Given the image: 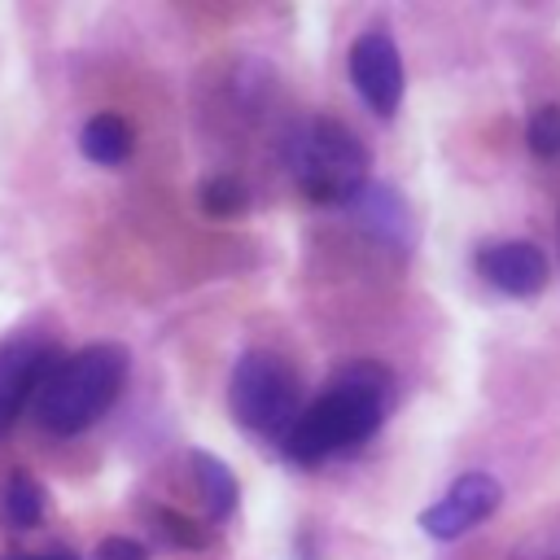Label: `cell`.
<instances>
[{
  "mask_svg": "<svg viewBox=\"0 0 560 560\" xmlns=\"http://www.w3.org/2000/svg\"><path fill=\"white\" fill-rule=\"evenodd\" d=\"M92 560H149V547H144V542H136V538L114 534V538H101V542H96Z\"/></svg>",
  "mask_w": 560,
  "mask_h": 560,
  "instance_id": "cell-17",
  "label": "cell"
},
{
  "mask_svg": "<svg viewBox=\"0 0 560 560\" xmlns=\"http://www.w3.org/2000/svg\"><path fill=\"white\" fill-rule=\"evenodd\" d=\"M197 201L210 219H232V214H245L249 210V192L236 175H206L201 188H197Z\"/></svg>",
  "mask_w": 560,
  "mask_h": 560,
  "instance_id": "cell-13",
  "label": "cell"
},
{
  "mask_svg": "<svg viewBox=\"0 0 560 560\" xmlns=\"http://www.w3.org/2000/svg\"><path fill=\"white\" fill-rule=\"evenodd\" d=\"M48 512V494L44 486L26 472V468H13L4 477V490H0V516L9 529H35Z\"/></svg>",
  "mask_w": 560,
  "mask_h": 560,
  "instance_id": "cell-12",
  "label": "cell"
},
{
  "mask_svg": "<svg viewBox=\"0 0 560 560\" xmlns=\"http://www.w3.org/2000/svg\"><path fill=\"white\" fill-rule=\"evenodd\" d=\"M284 158L302 197L315 206H346L372 175L368 144L337 118H306L289 136Z\"/></svg>",
  "mask_w": 560,
  "mask_h": 560,
  "instance_id": "cell-3",
  "label": "cell"
},
{
  "mask_svg": "<svg viewBox=\"0 0 560 560\" xmlns=\"http://www.w3.org/2000/svg\"><path fill=\"white\" fill-rule=\"evenodd\" d=\"M346 210L354 214V223H359L372 241H381V245H389V249H398V254L411 249V241H416V219H411V206L402 201L398 188L368 179V184L346 201Z\"/></svg>",
  "mask_w": 560,
  "mask_h": 560,
  "instance_id": "cell-9",
  "label": "cell"
},
{
  "mask_svg": "<svg viewBox=\"0 0 560 560\" xmlns=\"http://www.w3.org/2000/svg\"><path fill=\"white\" fill-rule=\"evenodd\" d=\"M503 503V486L490 472H464L451 481V490L420 512V529L438 542H455L468 529H477L486 516H494Z\"/></svg>",
  "mask_w": 560,
  "mask_h": 560,
  "instance_id": "cell-6",
  "label": "cell"
},
{
  "mask_svg": "<svg viewBox=\"0 0 560 560\" xmlns=\"http://www.w3.org/2000/svg\"><path fill=\"white\" fill-rule=\"evenodd\" d=\"M529 153L542 162H560V105H538L525 127Z\"/></svg>",
  "mask_w": 560,
  "mask_h": 560,
  "instance_id": "cell-15",
  "label": "cell"
},
{
  "mask_svg": "<svg viewBox=\"0 0 560 560\" xmlns=\"http://www.w3.org/2000/svg\"><path fill=\"white\" fill-rule=\"evenodd\" d=\"M472 267L490 289L508 298H534L547 289V254L534 241H486Z\"/></svg>",
  "mask_w": 560,
  "mask_h": 560,
  "instance_id": "cell-8",
  "label": "cell"
},
{
  "mask_svg": "<svg viewBox=\"0 0 560 560\" xmlns=\"http://www.w3.org/2000/svg\"><path fill=\"white\" fill-rule=\"evenodd\" d=\"M0 560H83L74 551H39V556H0Z\"/></svg>",
  "mask_w": 560,
  "mask_h": 560,
  "instance_id": "cell-18",
  "label": "cell"
},
{
  "mask_svg": "<svg viewBox=\"0 0 560 560\" xmlns=\"http://www.w3.org/2000/svg\"><path fill=\"white\" fill-rule=\"evenodd\" d=\"M127 368L131 359H127V346L118 341H92L70 359H57L31 402L35 424L52 438H74L92 429L118 402Z\"/></svg>",
  "mask_w": 560,
  "mask_h": 560,
  "instance_id": "cell-2",
  "label": "cell"
},
{
  "mask_svg": "<svg viewBox=\"0 0 560 560\" xmlns=\"http://www.w3.org/2000/svg\"><path fill=\"white\" fill-rule=\"evenodd\" d=\"M394 394V372L385 363L372 359H354L341 363L328 376V389L302 407V416L289 424V433L280 438V455L293 464H324L337 451L363 446L389 407Z\"/></svg>",
  "mask_w": 560,
  "mask_h": 560,
  "instance_id": "cell-1",
  "label": "cell"
},
{
  "mask_svg": "<svg viewBox=\"0 0 560 560\" xmlns=\"http://www.w3.org/2000/svg\"><path fill=\"white\" fill-rule=\"evenodd\" d=\"M57 359L61 354L48 341H13L0 350V438L35 402V394H39V385Z\"/></svg>",
  "mask_w": 560,
  "mask_h": 560,
  "instance_id": "cell-7",
  "label": "cell"
},
{
  "mask_svg": "<svg viewBox=\"0 0 560 560\" xmlns=\"http://www.w3.org/2000/svg\"><path fill=\"white\" fill-rule=\"evenodd\" d=\"M350 83L354 92L363 96V105L376 114V118H394L398 105H402V57H398V44L385 26H368L354 44H350Z\"/></svg>",
  "mask_w": 560,
  "mask_h": 560,
  "instance_id": "cell-5",
  "label": "cell"
},
{
  "mask_svg": "<svg viewBox=\"0 0 560 560\" xmlns=\"http://www.w3.org/2000/svg\"><path fill=\"white\" fill-rule=\"evenodd\" d=\"M136 149V131L127 127L122 114H92L79 131V153L92 166H122Z\"/></svg>",
  "mask_w": 560,
  "mask_h": 560,
  "instance_id": "cell-10",
  "label": "cell"
},
{
  "mask_svg": "<svg viewBox=\"0 0 560 560\" xmlns=\"http://www.w3.org/2000/svg\"><path fill=\"white\" fill-rule=\"evenodd\" d=\"M556 241H560V219H556Z\"/></svg>",
  "mask_w": 560,
  "mask_h": 560,
  "instance_id": "cell-19",
  "label": "cell"
},
{
  "mask_svg": "<svg viewBox=\"0 0 560 560\" xmlns=\"http://www.w3.org/2000/svg\"><path fill=\"white\" fill-rule=\"evenodd\" d=\"M228 407L241 429L280 442L302 416V381L271 350H245L228 381Z\"/></svg>",
  "mask_w": 560,
  "mask_h": 560,
  "instance_id": "cell-4",
  "label": "cell"
},
{
  "mask_svg": "<svg viewBox=\"0 0 560 560\" xmlns=\"http://www.w3.org/2000/svg\"><path fill=\"white\" fill-rule=\"evenodd\" d=\"M192 459V481H197V490H201V503H206V516L210 521H228L232 512H236V503H241V481H236V472L214 455V451H188Z\"/></svg>",
  "mask_w": 560,
  "mask_h": 560,
  "instance_id": "cell-11",
  "label": "cell"
},
{
  "mask_svg": "<svg viewBox=\"0 0 560 560\" xmlns=\"http://www.w3.org/2000/svg\"><path fill=\"white\" fill-rule=\"evenodd\" d=\"M508 560H560V529L529 534L525 542H516V551Z\"/></svg>",
  "mask_w": 560,
  "mask_h": 560,
  "instance_id": "cell-16",
  "label": "cell"
},
{
  "mask_svg": "<svg viewBox=\"0 0 560 560\" xmlns=\"http://www.w3.org/2000/svg\"><path fill=\"white\" fill-rule=\"evenodd\" d=\"M153 529L171 542V547H184V551H206L210 547V525H197L192 516L175 512V508H153Z\"/></svg>",
  "mask_w": 560,
  "mask_h": 560,
  "instance_id": "cell-14",
  "label": "cell"
}]
</instances>
